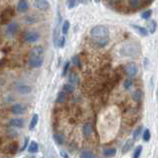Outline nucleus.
I'll return each mask as SVG.
<instances>
[{"label":"nucleus","instance_id":"ea45409f","mask_svg":"<svg viewBox=\"0 0 158 158\" xmlns=\"http://www.w3.org/2000/svg\"><path fill=\"white\" fill-rule=\"evenodd\" d=\"M69 66H70V62L69 61H66L64 66H63V69H62V76H65L66 75V73H67V71H68V69H69Z\"/></svg>","mask_w":158,"mask_h":158},{"label":"nucleus","instance_id":"0eeeda50","mask_svg":"<svg viewBox=\"0 0 158 158\" xmlns=\"http://www.w3.org/2000/svg\"><path fill=\"white\" fill-rule=\"evenodd\" d=\"M43 48L41 46H35L30 49L28 53L29 58H36V56H43Z\"/></svg>","mask_w":158,"mask_h":158},{"label":"nucleus","instance_id":"aec40b11","mask_svg":"<svg viewBox=\"0 0 158 158\" xmlns=\"http://www.w3.org/2000/svg\"><path fill=\"white\" fill-rule=\"evenodd\" d=\"M69 28H70V23L68 20H64V22H63L62 27H61V32L63 35H66L67 33L69 31Z\"/></svg>","mask_w":158,"mask_h":158},{"label":"nucleus","instance_id":"a878e982","mask_svg":"<svg viewBox=\"0 0 158 158\" xmlns=\"http://www.w3.org/2000/svg\"><path fill=\"white\" fill-rule=\"evenodd\" d=\"M38 150H39V146H38V144H37V142H32L29 146V151L31 153H36V152H38Z\"/></svg>","mask_w":158,"mask_h":158},{"label":"nucleus","instance_id":"f3484780","mask_svg":"<svg viewBox=\"0 0 158 158\" xmlns=\"http://www.w3.org/2000/svg\"><path fill=\"white\" fill-rule=\"evenodd\" d=\"M10 125L14 127H23L24 122H23L22 119H12L10 121Z\"/></svg>","mask_w":158,"mask_h":158},{"label":"nucleus","instance_id":"393cba45","mask_svg":"<svg viewBox=\"0 0 158 158\" xmlns=\"http://www.w3.org/2000/svg\"><path fill=\"white\" fill-rule=\"evenodd\" d=\"M72 62H73V64H74L77 68H81V60H80V58L78 55H73L72 56Z\"/></svg>","mask_w":158,"mask_h":158},{"label":"nucleus","instance_id":"1a4fd4ad","mask_svg":"<svg viewBox=\"0 0 158 158\" xmlns=\"http://www.w3.org/2000/svg\"><path fill=\"white\" fill-rule=\"evenodd\" d=\"M34 6L40 10H46L49 8V3L46 0H34Z\"/></svg>","mask_w":158,"mask_h":158},{"label":"nucleus","instance_id":"4468645a","mask_svg":"<svg viewBox=\"0 0 158 158\" xmlns=\"http://www.w3.org/2000/svg\"><path fill=\"white\" fill-rule=\"evenodd\" d=\"M68 81H69L70 84H72V85H77V84L79 83L78 75H77L74 71H72L71 73H70L69 77H68Z\"/></svg>","mask_w":158,"mask_h":158},{"label":"nucleus","instance_id":"7c9ffc66","mask_svg":"<svg viewBox=\"0 0 158 158\" xmlns=\"http://www.w3.org/2000/svg\"><path fill=\"white\" fill-rule=\"evenodd\" d=\"M8 149H9V152H10V153H15L16 151H17V149H18V144H17L16 142L10 143Z\"/></svg>","mask_w":158,"mask_h":158},{"label":"nucleus","instance_id":"dca6fc26","mask_svg":"<svg viewBox=\"0 0 158 158\" xmlns=\"http://www.w3.org/2000/svg\"><path fill=\"white\" fill-rule=\"evenodd\" d=\"M95 43L100 48H104L105 46L108 45L109 43V37H107V38H102V39H98V40H95Z\"/></svg>","mask_w":158,"mask_h":158},{"label":"nucleus","instance_id":"b1692460","mask_svg":"<svg viewBox=\"0 0 158 158\" xmlns=\"http://www.w3.org/2000/svg\"><path fill=\"white\" fill-rule=\"evenodd\" d=\"M38 121H39V116L37 115V114H35V115L33 116L32 118V121H31V123H30V127H29V129L30 130H33L34 127H35L37 126V124H38Z\"/></svg>","mask_w":158,"mask_h":158},{"label":"nucleus","instance_id":"c9c22d12","mask_svg":"<svg viewBox=\"0 0 158 158\" xmlns=\"http://www.w3.org/2000/svg\"><path fill=\"white\" fill-rule=\"evenodd\" d=\"M151 14H152V10H146V11H144L142 14V18L147 20V19L150 18Z\"/></svg>","mask_w":158,"mask_h":158},{"label":"nucleus","instance_id":"f8f14e48","mask_svg":"<svg viewBox=\"0 0 158 158\" xmlns=\"http://www.w3.org/2000/svg\"><path fill=\"white\" fill-rule=\"evenodd\" d=\"M17 90L21 94H29L32 91V87L29 85H26V84H18L17 85Z\"/></svg>","mask_w":158,"mask_h":158},{"label":"nucleus","instance_id":"423d86ee","mask_svg":"<svg viewBox=\"0 0 158 158\" xmlns=\"http://www.w3.org/2000/svg\"><path fill=\"white\" fill-rule=\"evenodd\" d=\"M29 66L32 68H38L41 67L43 63V56H36V58H28Z\"/></svg>","mask_w":158,"mask_h":158},{"label":"nucleus","instance_id":"2eb2a0df","mask_svg":"<svg viewBox=\"0 0 158 158\" xmlns=\"http://www.w3.org/2000/svg\"><path fill=\"white\" fill-rule=\"evenodd\" d=\"M91 133H92V127H91V125L90 124H85V125L83 126V134L84 136L86 137V139H88L91 136Z\"/></svg>","mask_w":158,"mask_h":158},{"label":"nucleus","instance_id":"20e7f679","mask_svg":"<svg viewBox=\"0 0 158 158\" xmlns=\"http://www.w3.org/2000/svg\"><path fill=\"white\" fill-rule=\"evenodd\" d=\"M14 16V11L12 8H6L5 10H3L1 15H0V23L1 24H7L9 21H11L12 17Z\"/></svg>","mask_w":158,"mask_h":158},{"label":"nucleus","instance_id":"ddd939ff","mask_svg":"<svg viewBox=\"0 0 158 158\" xmlns=\"http://www.w3.org/2000/svg\"><path fill=\"white\" fill-rule=\"evenodd\" d=\"M132 28L136 32L139 33L140 36H142V37H147V36H148V31H147L146 28H143V27L139 26V25H132Z\"/></svg>","mask_w":158,"mask_h":158},{"label":"nucleus","instance_id":"f704fd0d","mask_svg":"<svg viewBox=\"0 0 158 158\" xmlns=\"http://www.w3.org/2000/svg\"><path fill=\"white\" fill-rule=\"evenodd\" d=\"M142 130V127H139L137 129H136V130L133 132V139H137L140 136V133Z\"/></svg>","mask_w":158,"mask_h":158},{"label":"nucleus","instance_id":"e433bc0d","mask_svg":"<svg viewBox=\"0 0 158 158\" xmlns=\"http://www.w3.org/2000/svg\"><path fill=\"white\" fill-rule=\"evenodd\" d=\"M56 46H59V48H63V46H65V37H61L60 39H58Z\"/></svg>","mask_w":158,"mask_h":158},{"label":"nucleus","instance_id":"c85d7f7f","mask_svg":"<svg viewBox=\"0 0 158 158\" xmlns=\"http://www.w3.org/2000/svg\"><path fill=\"white\" fill-rule=\"evenodd\" d=\"M129 5L133 9H137L139 7V0H129Z\"/></svg>","mask_w":158,"mask_h":158},{"label":"nucleus","instance_id":"58836bf2","mask_svg":"<svg viewBox=\"0 0 158 158\" xmlns=\"http://www.w3.org/2000/svg\"><path fill=\"white\" fill-rule=\"evenodd\" d=\"M150 136H151V134H150L149 130H144V133H143V140H145V142H148V140L150 139Z\"/></svg>","mask_w":158,"mask_h":158},{"label":"nucleus","instance_id":"5701e85b","mask_svg":"<svg viewBox=\"0 0 158 158\" xmlns=\"http://www.w3.org/2000/svg\"><path fill=\"white\" fill-rule=\"evenodd\" d=\"M133 144V140H127V142L125 143V145H124V147H123V153L126 154L127 152H129V151L132 149Z\"/></svg>","mask_w":158,"mask_h":158},{"label":"nucleus","instance_id":"c756f323","mask_svg":"<svg viewBox=\"0 0 158 158\" xmlns=\"http://www.w3.org/2000/svg\"><path fill=\"white\" fill-rule=\"evenodd\" d=\"M80 158H94V154L90 151H82L80 153Z\"/></svg>","mask_w":158,"mask_h":158},{"label":"nucleus","instance_id":"f257e3e1","mask_svg":"<svg viewBox=\"0 0 158 158\" xmlns=\"http://www.w3.org/2000/svg\"><path fill=\"white\" fill-rule=\"evenodd\" d=\"M140 52H142V46L139 43L134 41L124 43L120 49L121 55L124 56H127V58H133V56L139 55Z\"/></svg>","mask_w":158,"mask_h":158},{"label":"nucleus","instance_id":"6ab92c4d","mask_svg":"<svg viewBox=\"0 0 158 158\" xmlns=\"http://www.w3.org/2000/svg\"><path fill=\"white\" fill-rule=\"evenodd\" d=\"M142 97H143V93L142 90H136V91H134L133 94V99L134 101H136V102H139V101L142 99Z\"/></svg>","mask_w":158,"mask_h":158},{"label":"nucleus","instance_id":"a211bd4d","mask_svg":"<svg viewBox=\"0 0 158 158\" xmlns=\"http://www.w3.org/2000/svg\"><path fill=\"white\" fill-rule=\"evenodd\" d=\"M62 91H64L65 93H69L71 94L75 91V87L74 85H72V84H64V85L62 86Z\"/></svg>","mask_w":158,"mask_h":158},{"label":"nucleus","instance_id":"a19ab883","mask_svg":"<svg viewBox=\"0 0 158 158\" xmlns=\"http://www.w3.org/2000/svg\"><path fill=\"white\" fill-rule=\"evenodd\" d=\"M60 154H61V156H62V157H64V158H69V156L67 155V153L64 152V151H61V152H60Z\"/></svg>","mask_w":158,"mask_h":158},{"label":"nucleus","instance_id":"4be33fe9","mask_svg":"<svg viewBox=\"0 0 158 158\" xmlns=\"http://www.w3.org/2000/svg\"><path fill=\"white\" fill-rule=\"evenodd\" d=\"M147 28L149 29V32H150L151 34H153L154 32H155L156 28H157L156 22L154 21V20H151V21H149L148 23H147Z\"/></svg>","mask_w":158,"mask_h":158},{"label":"nucleus","instance_id":"39448f33","mask_svg":"<svg viewBox=\"0 0 158 158\" xmlns=\"http://www.w3.org/2000/svg\"><path fill=\"white\" fill-rule=\"evenodd\" d=\"M40 34L36 31H30V32H26L24 35H23V38L26 42L28 43H36L40 40Z\"/></svg>","mask_w":158,"mask_h":158},{"label":"nucleus","instance_id":"412c9836","mask_svg":"<svg viewBox=\"0 0 158 158\" xmlns=\"http://www.w3.org/2000/svg\"><path fill=\"white\" fill-rule=\"evenodd\" d=\"M116 153H117L116 148H107L104 150V155L106 157H113L116 155Z\"/></svg>","mask_w":158,"mask_h":158},{"label":"nucleus","instance_id":"72a5a7b5","mask_svg":"<svg viewBox=\"0 0 158 158\" xmlns=\"http://www.w3.org/2000/svg\"><path fill=\"white\" fill-rule=\"evenodd\" d=\"M66 5H67V8H68V9H72V8L76 7L77 1H76V0H67Z\"/></svg>","mask_w":158,"mask_h":158},{"label":"nucleus","instance_id":"c03bdc74","mask_svg":"<svg viewBox=\"0 0 158 158\" xmlns=\"http://www.w3.org/2000/svg\"><path fill=\"white\" fill-rule=\"evenodd\" d=\"M78 1H79L80 3H83V4H84V3H86L85 0H78Z\"/></svg>","mask_w":158,"mask_h":158},{"label":"nucleus","instance_id":"bb28decb","mask_svg":"<svg viewBox=\"0 0 158 158\" xmlns=\"http://www.w3.org/2000/svg\"><path fill=\"white\" fill-rule=\"evenodd\" d=\"M66 99V93L64 91H61L58 93V99H56V101H58V103H64V101Z\"/></svg>","mask_w":158,"mask_h":158},{"label":"nucleus","instance_id":"f03ea898","mask_svg":"<svg viewBox=\"0 0 158 158\" xmlns=\"http://www.w3.org/2000/svg\"><path fill=\"white\" fill-rule=\"evenodd\" d=\"M90 36H91V38L94 41L98 39L107 38V37H109V29L107 28L106 26L97 25L91 29V31H90Z\"/></svg>","mask_w":158,"mask_h":158},{"label":"nucleus","instance_id":"37998d69","mask_svg":"<svg viewBox=\"0 0 158 158\" xmlns=\"http://www.w3.org/2000/svg\"><path fill=\"white\" fill-rule=\"evenodd\" d=\"M27 142H28V139H26V142H25V143H24V145H23V147L21 148V151H23L25 148H26V146H27Z\"/></svg>","mask_w":158,"mask_h":158},{"label":"nucleus","instance_id":"473e14b6","mask_svg":"<svg viewBox=\"0 0 158 158\" xmlns=\"http://www.w3.org/2000/svg\"><path fill=\"white\" fill-rule=\"evenodd\" d=\"M142 145H139L134 150V153H133V158H139L140 154H142Z\"/></svg>","mask_w":158,"mask_h":158},{"label":"nucleus","instance_id":"9d476101","mask_svg":"<svg viewBox=\"0 0 158 158\" xmlns=\"http://www.w3.org/2000/svg\"><path fill=\"white\" fill-rule=\"evenodd\" d=\"M29 9V3L27 0H20L17 4V11L20 13H25Z\"/></svg>","mask_w":158,"mask_h":158},{"label":"nucleus","instance_id":"cd10ccee","mask_svg":"<svg viewBox=\"0 0 158 158\" xmlns=\"http://www.w3.org/2000/svg\"><path fill=\"white\" fill-rule=\"evenodd\" d=\"M24 20L27 24H34V23L38 22V19H37L36 17H33V16H27Z\"/></svg>","mask_w":158,"mask_h":158},{"label":"nucleus","instance_id":"6e6552de","mask_svg":"<svg viewBox=\"0 0 158 158\" xmlns=\"http://www.w3.org/2000/svg\"><path fill=\"white\" fill-rule=\"evenodd\" d=\"M19 30V25L17 23H10L6 29V35L9 37H14Z\"/></svg>","mask_w":158,"mask_h":158},{"label":"nucleus","instance_id":"7ed1b4c3","mask_svg":"<svg viewBox=\"0 0 158 158\" xmlns=\"http://www.w3.org/2000/svg\"><path fill=\"white\" fill-rule=\"evenodd\" d=\"M124 71H125V73L127 76L133 77L139 72V66H137L136 62H129L124 67Z\"/></svg>","mask_w":158,"mask_h":158},{"label":"nucleus","instance_id":"9b49d317","mask_svg":"<svg viewBox=\"0 0 158 158\" xmlns=\"http://www.w3.org/2000/svg\"><path fill=\"white\" fill-rule=\"evenodd\" d=\"M11 112L12 114H14V115H22V114L25 112V107L23 106L22 104H15V105L12 106Z\"/></svg>","mask_w":158,"mask_h":158},{"label":"nucleus","instance_id":"79ce46f5","mask_svg":"<svg viewBox=\"0 0 158 158\" xmlns=\"http://www.w3.org/2000/svg\"><path fill=\"white\" fill-rule=\"evenodd\" d=\"M153 1V0H142V2L144 3V4H149V3H151V2H152Z\"/></svg>","mask_w":158,"mask_h":158},{"label":"nucleus","instance_id":"4c0bfd02","mask_svg":"<svg viewBox=\"0 0 158 158\" xmlns=\"http://www.w3.org/2000/svg\"><path fill=\"white\" fill-rule=\"evenodd\" d=\"M133 80L132 79H127L125 80V82H124V87H125L126 89H130V87L133 86Z\"/></svg>","mask_w":158,"mask_h":158},{"label":"nucleus","instance_id":"2f4dec72","mask_svg":"<svg viewBox=\"0 0 158 158\" xmlns=\"http://www.w3.org/2000/svg\"><path fill=\"white\" fill-rule=\"evenodd\" d=\"M53 139H55V140L58 144H62L63 139H63V136H62V134H60V133H55V136H53Z\"/></svg>","mask_w":158,"mask_h":158}]
</instances>
